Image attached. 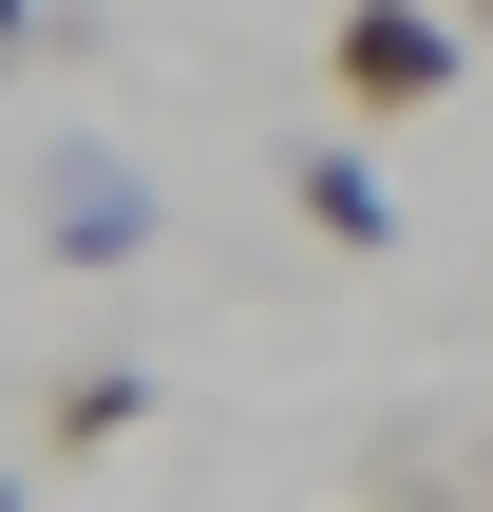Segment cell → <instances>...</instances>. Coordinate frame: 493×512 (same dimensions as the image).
Returning a JSON list of instances; mask_svg holds the SVG:
<instances>
[{
	"label": "cell",
	"mask_w": 493,
	"mask_h": 512,
	"mask_svg": "<svg viewBox=\"0 0 493 512\" xmlns=\"http://www.w3.org/2000/svg\"><path fill=\"white\" fill-rule=\"evenodd\" d=\"M323 76H342V114H437V95H456V19H437V0H342Z\"/></svg>",
	"instance_id": "obj_1"
},
{
	"label": "cell",
	"mask_w": 493,
	"mask_h": 512,
	"mask_svg": "<svg viewBox=\"0 0 493 512\" xmlns=\"http://www.w3.org/2000/svg\"><path fill=\"white\" fill-rule=\"evenodd\" d=\"M38 228H57L76 266H114V247H152V190H133L114 152H57V171H38Z\"/></svg>",
	"instance_id": "obj_2"
},
{
	"label": "cell",
	"mask_w": 493,
	"mask_h": 512,
	"mask_svg": "<svg viewBox=\"0 0 493 512\" xmlns=\"http://www.w3.org/2000/svg\"><path fill=\"white\" fill-rule=\"evenodd\" d=\"M285 190H304V228H323V247H380V228H399V190H380L361 152H304Z\"/></svg>",
	"instance_id": "obj_3"
},
{
	"label": "cell",
	"mask_w": 493,
	"mask_h": 512,
	"mask_svg": "<svg viewBox=\"0 0 493 512\" xmlns=\"http://www.w3.org/2000/svg\"><path fill=\"white\" fill-rule=\"evenodd\" d=\"M38 418H57V456H114V437L152 418V380H133V361H76V380H57Z\"/></svg>",
	"instance_id": "obj_4"
},
{
	"label": "cell",
	"mask_w": 493,
	"mask_h": 512,
	"mask_svg": "<svg viewBox=\"0 0 493 512\" xmlns=\"http://www.w3.org/2000/svg\"><path fill=\"white\" fill-rule=\"evenodd\" d=\"M19 57H38V0H0V76H19Z\"/></svg>",
	"instance_id": "obj_5"
},
{
	"label": "cell",
	"mask_w": 493,
	"mask_h": 512,
	"mask_svg": "<svg viewBox=\"0 0 493 512\" xmlns=\"http://www.w3.org/2000/svg\"><path fill=\"white\" fill-rule=\"evenodd\" d=\"M475 19H493V0H475Z\"/></svg>",
	"instance_id": "obj_6"
}]
</instances>
